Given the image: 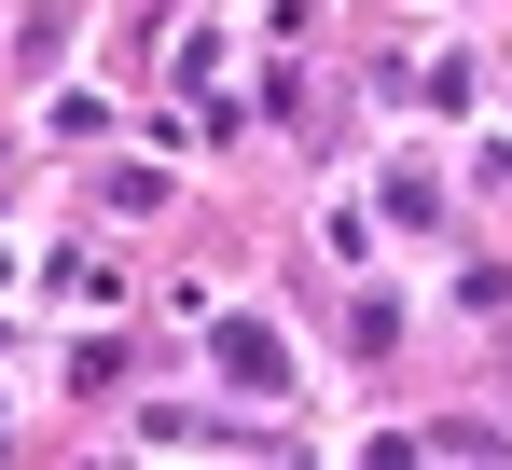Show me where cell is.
Instances as JSON below:
<instances>
[{"mask_svg": "<svg viewBox=\"0 0 512 470\" xmlns=\"http://www.w3.org/2000/svg\"><path fill=\"white\" fill-rule=\"evenodd\" d=\"M222 374H236V388H277V332H250V318H222Z\"/></svg>", "mask_w": 512, "mask_h": 470, "instance_id": "cell-1", "label": "cell"}]
</instances>
